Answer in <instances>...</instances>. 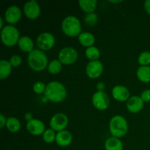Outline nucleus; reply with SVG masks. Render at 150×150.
Masks as SVG:
<instances>
[{"mask_svg":"<svg viewBox=\"0 0 150 150\" xmlns=\"http://www.w3.org/2000/svg\"><path fill=\"white\" fill-rule=\"evenodd\" d=\"M45 97L54 103H61L67 97V90L62 83L59 81H51L46 86Z\"/></svg>","mask_w":150,"mask_h":150,"instance_id":"obj_1","label":"nucleus"},{"mask_svg":"<svg viewBox=\"0 0 150 150\" xmlns=\"http://www.w3.org/2000/svg\"><path fill=\"white\" fill-rule=\"evenodd\" d=\"M27 62L29 67L37 72L42 71L46 68L48 64V58L45 53L41 50L34 49L28 55Z\"/></svg>","mask_w":150,"mask_h":150,"instance_id":"obj_2","label":"nucleus"},{"mask_svg":"<svg viewBox=\"0 0 150 150\" xmlns=\"http://www.w3.org/2000/svg\"><path fill=\"white\" fill-rule=\"evenodd\" d=\"M62 29L67 36L73 38L81 33V24L78 18L73 16H67L62 23Z\"/></svg>","mask_w":150,"mask_h":150,"instance_id":"obj_3","label":"nucleus"},{"mask_svg":"<svg viewBox=\"0 0 150 150\" xmlns=\"http://www.w3.org/2000/svg\"><path fill=\"white\" fill-rule=\"evenodd\" d=\"M109 129L114 137L122 138L126 135L128 129L127 122L122 116H114L110 120Z\"/></svg>","mask_w":150,"mask_h":150,"instance_id":"obj_4","label":"nucleus"},{"mask_svg":"<svg viewBox=\"0 0 150 150\" xmlns=\"http://www.w3.org/2000/svg\"><path fill=\"white\" fill-rule=\"evenodd\" d=\"M1 38L3 44L6 46L12 47L18 42L19 32L18 29L13 25L4 26L1 32Z\"/></svg>","mask_w":150,"mask_h":150,"instance_id":"obj_5","label":"nucleus"},{"mask_svg":"<svg viewBox=\"0 0 150 150\" xmlns=\"http://www.w3.org/2000/svg\"><path fill=\"white\" fill-rule=\"evenodd\" d=\"M78 57L79 54L75 48L72 47H66L62 48L59 53L58 58L62 64L70 65L76 62V60L78 59Z\"/></svg>","mask_w":150,"mask_h":150,"instance_id":"obj_6","label":"nucleus"},{"mask_svg":"<svg viewBox=\"0 0 150 150\" xmlns=\"http://www.w3.org/2000/svg\"><path fill=\"white\" fill-rule=\"evenodd\" d=\"M55 44V38L49 32H43L38 37L37 45L40 49L48 51L51 49Z\"/></svg>","mask_w":150,"mask_h":150,"instance_id":"obj_7","label":"nucleus"},{"mask_svg":"<svg viewBox=\"0 0 150 150\" xmlns=\"http://www.w3.org/2000/svg\"><path fill=\"white\" fill-rule=\"evenodd\" d=\"M92 103L97 109L103 111L109 106V97L105 92H97L92 96Z\"/></svg>","mask_w":150,"mask_h":150,"instance_id":"obj_8","label":"nucleus"},{"mask_svg":"<svg viewBox=\"0 0 150 150\" xmlns=\"http://www.w3.org/2000/svg\"><path fill=\"white\" fill-rule=\"evenodd\" d=\"M68 124V118L67 116L62 113L55 114L50 121V126L54 131H62L65 129Z\"/></svg>","mask_w":150,"mask_h":150,"instance_id":"obj_9","label":"nucleus"},{"mask_svg":"<svg viewBox=\"0 0 150 150\" xmlns=\"http://www.w3.org/2000/svg\"><path fill=\"white\" fill-rule=\"evenodd\" d=\"M103 71V65L99 60L90 61L86 67V73L90 79H95L101 76Z\"/></svg>","mask_w":150,"mask_h":150,"instance_id":"obj_10","label":"nucleus"},{"mask_svg":"<svg viewBox=\"0 0 150 150\" xmlns=\"http://www.w3.org/2000/svg\"><path fill=\"white\" fill-rule=\"evenodd\" d=\"M23 12L29 19H36L40 14V7L36 1H29L25 4Z\"/></svg>","mask_w":150,"mask_h":150,"instance_id":"obj_11","label":"nucleus"},{"mask_svg":"<svg viewBox=\"0 0 150 150\" xmlns=\"http://www.w3.org/2000/svg\"><path fill=\"white\" fill-rule=\"evenodd\" d=\"M21 18V11L20 8L16 5L10 6L4 13V18L7 23L10 24L16 23Z\"/></svg>","mask_w":150,"mask_h":150,"instance_id":"obj_12","label":"nucleus"},{"mask_svg":"<svg viewBox=\"0 0 150 150\" xmlns=\"http://www.w3.org/2000/svg\"><path fill=\"white\" fill-rule=\"evenodd\" d=\"M26 128L28 131L34 136H40L43 134L45 132V125L43 122L36 119H33L31 121L28 122L26 124Z\"/></svg>","mask_w":150,"mask_h":150,"instance_id":"obj_13","label":"nucleus"},{"mask_svg":"<svg viewBox=\"0 0 150 150\" xmlns=\"http://www.w3.org/2000/svg\"><path fill=\"white\" fill-rule=\"evenodd\" d=\"M112 95L114 98L120 102L127 101L130 97V92L125 86L117 85L112 89Z\"/></svg>","mask_w":150,"mask_h":150,"instance_id":"obj_14","label":"nucleus"},{"mask_svg":"<svg viewBox=\"0 0 150 150\" xmlns=\"http://www.w3.org/2000/svg\"><path fill=\"white\" fill-rule=\"evenodd\" d=\"M144 107V102L141 97L133 96L127 101V108L130 112L136 114L140 112Z\"/></svg>","mask_w":150,"mask_h":150,"instance_id":"obj_15","label":"nucleus"},{"mask_svg":"<svg viewBox=\"0 0 150 150\" xmlns=\"http://www.w3.org/2000/svg\"><path fill=\"white\" fill-rule=\"evenodd\" d=\"M72 140L71 133L65 130L58 132L56 136V142L60 146H67L71 144Z\"/></svg>","mask_w":150,"mask_h":150,"instance_id":"obj_16","label":"nucleus"},{"mask_svg":"<svg viewBox=\"0 0 150 150\" xmlns=\"http://www.w3.org/2000/svg\"><path fill=\"white\" fill-rule=\"evenodd\" d=\"M18 46L21 51L28 52L29 54L34 50V42L30 38L27 36H23L20 38L18 42Z\"/></svg>","mask_w":150,"mask_h":150,"instance_id":"obj_17","label":"nucleus"},{"mask_svg":"<svg viewBox=\"0 0 150 150\" xmlns=\"http://www.w3.org/2000/svg\"><path fill=\"white\" fill-rule=\"evenodd\" d=\"M79 41L82 45L89 48L93 46L95 42V38L90 32H82L79 36Z\"/></svg>","mask_w":150,"mask_h":150,"instance_id":"obj_18","label":"nucleus"},{"mask_svg":"<svg viewBox=\"0 0 150 150\" xmlns=\"http://www.w3.org/2000/svg\"><path fill=\"white\" fill-rule=\"evenodd\" d=\"M79 3L81 9L87 14L94 13L98 4L96 0H80Z\"/></svg>","mask_w":150,"mask_h":150,"instance_id":"obj_19","label":"nucleus"},{"mask_svg":"<svg viewBox=\"0 0 150 150\" xmlns=\"http://www.w3.org/2000/svg\"><path fill=\"white\" fill-rule=\"evenodd\" d=\"M105 150H123V145L121 141L115 137L107 139L105 144Z\"/></svg>","mask_w":150,"mask_h":150,"instance_id":"obj_20","label":"nucleus"},{"mask_svg":"<svg viewBox=\"0 0 150 150\" xmlns=\"http://www.w3.org/2000/svg\"><path fill=\"white\" fill-rule=\"evenodd\" d=\"M137 77L144 83L150 82V67L140 66L137 70Z\"/></svg>","mask_w":150,"mask_h":150,"instance_id":"obj_21","label":"nucleus"},{"mask_svg":"<svg viewBox=\"0 0 150 150\" xmlns=\"http://www.w3.org/2000/svg\"><path fill=\"white\" fill-rule=\"evenodd\" d=\"M12 71V65L10 62L1 59L0 61V79H4L8 77Z\"/></svg>","mask_w":150,"mask_h":150,"instance_id":"obj_22","label":"nucleus"},{"mask_svg":"<svg viewBox=\"0 0 150 150\" xmlns=\"http://www.w3.org/2000/svg\"><path fill=\"white\" fill-rule=\"evenodd\" d=\"M6 127L9 131L12 132V133H16L21 129L20 121L16 117H9L7 120Z\"/></svg>","mask_w":150,"mask_h":150,"instance_id":"obj_23","label":"nucleus"},{"mask_svg":"<svg viewBox=\"0 0 150 150\" xmlns=\"http://www.w3.org/2000/svg\"><path fill=\"white\" fill-rule=\"evenodd\" d=\"M85 54H86V58L89 59L91 61H97L100 56L99 49L95 46H91L86 48Z\"/></svg>","mask_w":150,"mask_h":150,"instance_id":"obj_24","label":"nucleus"},{"mask_svg":"<svg viewBox=\"0 0 150 150\" xmlns=\"http://www.w3.org/2000/svg\"><path fill=\"white\" fill-rule=\"evenodd\" d=\"M62 70V63L59 59H54L48 64V70L51 74H57Z\"/></svg>","mask_w":150,"mask_h":150,"instance_id":"obj_25","label":"nucleus"},{"mask_svg":"<svg viewBox=\"0 0 150 150\" xmlns=\"http://www.w3.org/2000/svg\"><path fill=\"white\" fill-rule=\"evenodd\" d=\"M56 136H57V134H55L54 130L47 129L42 134V139L45 143L51 144L54 142V141H56Z\"/></svg>","mask_w":150,"mask_h":150,"instance_id":"obj_26","label":"nucleus"},{"mask_svg":"<svg viewBox=\"0 0 150 150\" xmlns=\"http://www.w3.org/2000/svg\"><path fill=\"white\" fill-rule=\"evenodd\" d=\"M138 62L141 66H148L150 64V52L144 51L139 55Z\"/></svg>","mask_w":150,"mask_h":150,"instance_id":"obj_27","label":"nucleus"},{"mask_svg":"<svg viewBox=\"0 0 150 150\" xmlns=\"http://www.w3.org/2000/svg\"><path fill=\"white\" fill-rule=\"evenodd\" d=\"M98 16L95 13H89L84 18L85 23L87 25H89V26H94V25H95L97 22H98Z\"/></svg>","mask_w":150,"mask_h":150,"instance_id":"obj_28","label":"nucleus"},{"mask_svg":"<svg viewBox=\"0 0 150 150\" xmlns=\"http://www.w3.org/2000/svg\"><path fill=\"white\" fill-rule=\"evenodd\" d=\"M46 86L44 83L41 81H38L34 84L33 86V91L36 94H42L45 93Z\"/></svg>","mask_w":150,"mask_h":150,"instance_id":"obj_29","label":"nucleus"},{"mask_svg":"<svg viewBox=\"0 0 150 150\" xmlns=\"http://www.w3.org/2000/svg\"><path fill=\"white\" fill-rule=\"evenodd\" d=\"M10 63L12 67H18L21 64L22 59L20 56L18 55H13L10 57Z\"/></svg>","mask_w":150,"mask_h":150,"instance_id":"obj_30","label":"nucleus"},{"mask_svg":"<svg viewBox=\"0 0 150 150\" xmlns=\"http://www.w3.org/2000/svg\"><path fill=\"white\" fill-rule=\"evenodd\" d=\"M141 98L144 103L150 102V89L144 90L141 95Z\"/></svg>","mask_w":150,"mask_h":150,"instance_id":"obj_31","label":"nucleus"},{"mask_svg":"<svg viewBox=\"0 0 150 150\" xmlns=\"http://www.w3.org/2000/svg\"><path fill=\"white\" fill-rule=\"evenodd\" d=\"M6 123H7L6 117L2 114H0V127H1V129H2L4 126L6 125Z\"/></svg>","mask_w":150,"mask_h":150,"instance_id":"obj_32","label":"nucleus"},{"mask_svg":"<svg viewBox=\"0 0 150 150\" xmlns=\"http://www.w3.org/2000/svg\"><path fill=\"white\" fill-rule=\"evenodd\" d=\"M105 87V85L103 82H99V83L97 84V89H98V92H104Z\"/></svg>","mask_w":150,"mask_h":150,"instance_id":"obj_33","label":"nucleus"},{"mask_svg":"<svg viewBox=\"0 0 150 150\" xmlns=\"http://www.w3.org/2000/svg\"><path fill=\"white\" fill-rule=\"evenodd\" d=\"M144 8L146 13L150 15V0H146L144 2Z\"/></svg>","mask_w":150,"mask_h":150,"instance_id":"obj_34","label":"nucleus"},{"mask_svg":"<svg viewBox=\"0 0 150 150\" xmlns=\"http://www.w3.org/2000/svg\"><path fill=\"white\" fill-rule=\"evenodd\" d=\"M24 117H25V120H27L28 122H29V121H31V120H33V116H32V113H30V112L26 113V114H25Z\"/></svg>","mask_w":150,"mask_h":150,"instance_id":"obj_35","label":"nucleus"},{"mask_svg":"<svg viewBox=\"0 0 150 150\" xmlns=\"http://www.w3.org/2000/svg\"><path fill=\"white\" fill-rule=\"evenodd\" d=\"M3 24H4V22H3V19H2V18L1 17H0V28H1V29H3Z\"/></svg>","mask_w":150,"mask_h":150,"instance_id":"obj_36","label":"nucleus"},{"mask_svg":"<svg viewBox=\"0 0 150 150\" xmlns=\"http://www.w3.org/2000/svg\"><path fill=\"white\" fill-rule=\"evenodd\" d=\"M110 2H111V3H120V2H122V1H110Z\"/></svg>","mask_w":150,"mask_h":150,"instance_id":"obj_37","label":"nucleus"}]
</instances>
